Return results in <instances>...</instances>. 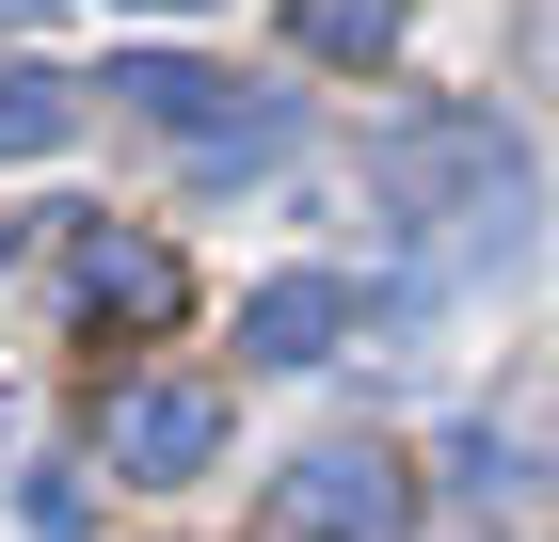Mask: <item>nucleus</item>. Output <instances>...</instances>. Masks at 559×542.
<instances>
[{
	"mask_svg": "<svg viewBox=\"0 0 559 542\" xmlns=\"http://www.w3.org/2000/svg\"><path fill=\"white\" fill-rule=\"evenodd\" d=\"M336 335H352V288H336V272H272V288L240 303V368H320Z\"/></svg>",
	"mask_w": 559,
	"mask_h": 542,
	"instance_id": "423d86ee",
	"label": "nucleus"
},
{
	"mask_svg": "<svg viewBox=\"0 0 559 542\" xmlns=\"http://www.w3.org/2000/svg\"><path fill=\"white\" fill-rule=\"evenodd\" d=\"M416 527V479H400V447H368V431H320V447L272 479V542H400Z\"/></svg>",
	"mask_w": 559,
	"mask_h": 542,
	"instance_id": "f03ea898",
	"label": "nucleus"
},
{
	"mask_svg": "<svg viewBox=\"0 0 559 542\" xmlns=\"http://www.w3.org/2000/svg\"><path fill=\"white\" fill-rule=\"evenodd\" d=\"M288 48H304V64H384V48H400V0H288Z\"/></svg>",
	"mask_w": 559,
	"mask_h": 542,
	"instance_id": "6e6552de",
	"label": "nucleus"
},
{
	"mask_svg": "<svg viewBox=\"0 0 559 542\" xmlns=\"http://www.w3.org/2000/svg\"><path fill=\"white\" fill-rule=\"evenodd\" d=\"M176 303H192V272H176V240H112V224L81 240V320H96V335H112V320H129V335H160Z\"/></svg>",
	"mask_w": 559,
	"mask_h": 542,
	"instance_id": "39448f33",
	"label": "nucleus"
},
{
	"mask_svg": "<svg viewBox=\"0 0 559 542\" xmlns=\"http://www.w3.org/2000/svg\"><path fill=\"white\" fill-rule=\"evenodd\" d=\"M368 192H384L448 272H479V255L512 272V255H527V144H512L496 112H416V128H384V144H368Z\"/></svg>",
	"mask_w": 559,
	"mask_h": 542,
	"instance_id": "f257e3e1",
	"label": "nucleus"
},
{
	"mask_svg": "<svg viewBox=\"0 0 559 542\" xmlns=\"http://www.w3.org/2000/svg\"><path fill=\"white\" fill-rule=\"evenodd\" d=\"M96 96H129L144 128L209 144V160H272V144H288V112H272V96H240L224 64H192V48H112V81H96Z\"/></svg>",
	"mask_w": 559,
	"mask_h": 542,
	"instance_id": "7ed1b4c3",
	"label": "nucleus"
},
{
	"mask_svg": "<svg viewBox=\"0 0 559 542\" xmlns=\"http://www.w3.org/2000/svg\"><path fill=\"white\" fill-rule=\"evenodd\" d=\"M224 462V399L209 383H144L129 415H112V479H144V495H160V479H209Z\"/></svg>",
	"mask_w": 559,
	"mask_h": 542,
	"instance_id": "20e7f679",
	"label": "nucleus"
},
{
	"mask_svg": "<svg viewBox=\"0 0 559 542\" xmlns=\"http://www.w3.org/2000/svg\"><path fill=\"white\" fill-rule=\"evenodd\" d=\"M64 144H81V81L0 64V160H64Z\"/></svg>",
	"mask_w": 559,
	"mask_h": 542,
	"instance_id": "0eeeda50",
	"label": "nucleus"
}]
</instances>
